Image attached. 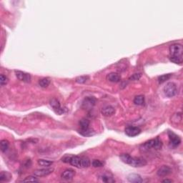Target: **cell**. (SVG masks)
Returning a JSON list of instances; mask_svg holds the SVG:
<instances>
[{
    "label": "cell",
    "mask_w": 183,
    "mask_h": 183,
    "mask_svg": "<svg viewBox=\"0 0 183 183\" xmlns=\"http://www.w3.org/2000/svg\"><path fill=\"white\" fill-rule=\"evenodd\" d=\"M8 81H9V79L7 78V76L4 75V74L0 75V84H1V86H5V84H7Z\"/></svg>",
    "instance_id": "cell-27"
},
{
    "label": "cell",
    "mask_w": 183,
    "mask_h": 183,
    "mask_svg": "<svg viewBox=\"0 0 183 183\" xmlns=\"http://www.w3.org/2000/svg\"><path fill=\"white\" fill-rule=\"evenodd\" d=\"M163 182H172L173 181H172V180H168V179H165V180H162Z\"/></svg>",
    "instance_id": "cell-31"
},
{
    "label": "cell",
    "mask_w": 183,
    "mask_h": 183,
    "mask_svg": "<svg viewBox=\"0 0 183 183\" xmlns=\"http://www.w3.org/2000/svg\"><path fill=\"white\" fill-rule=\"evenodd\" d=\"M100 178H101V180L103 181V182L111 183V182H115L114 179L112 177V176L110 174H104L102 176H100Z\"/></svg>",
    "instance_id": "cell-18"
},
{
    "label": "cell",
    "mask_w": 183,
    "mask_h": 183,
    "mask_svg": "<svg viewBox=\"0 0 183 183\" xmlns=\"http://www.w3.org/2000/svg\"><path fill=\"white\" fill-rule=\"evenodd\" d=\"M134 103L136 105H143L144 104V97L142 95L136 96L134 99Z\"/></svg>",
    "instance_id": "cell-19"
},
{
    "label": "cell",
    "mask_w": 183,
    "mask_h": 183,
    "mask_svg": "<svg viewBox=\"0 0 183 183\" xmlns=\"http://www.w3.org/2000/svg\"><path fill=\"white\" fill-rule=\"evenodd\" d=\"M50 84V79L48 78H44L42 79L39 81V84L41 87H43V88H46Z\"/></svg>",
    "instance_id": "cell-23"
},
{
    "label": "cell",
    "mask_w": 183,
    "mask_h": 183,
    "mask_svg": "<svg viewBox=\"0 0 183 183\" xmlns=\"http://www.w3.org/2000/svg\"><path fill=\"white\" fill-rule=\"evenodd\" d=\"M62 162L65 163H69L72 166L78 167H88L90 166V161L87 157L73 156V155H67L62 158Z\"/></svg>",
    "instance_id": "cell-1"
},
{
    "label": "cell",
    "mask_w": 183,
    "mask_h": 183,
    "mask_svg": "<svg viewBox=\"0 0 183 183\" xmlns=\"http://www.w3.org/2000/svg\"><path fill=\"white\" fill-rule=\"evenodd\" d=\"M89 123L90 122L87 119H82L80 121L79 124H80L81 129H86L89 127Z\"/></svg>",
    "instance_id": "cell-24"
},
{
    "label": "cell",
    "mask_w": 183,
    "mask_h": 183,
    "mask_svg": "<svg viewBox=\"0 0 183 183\" xmlns=\"http://www.w3.org/2000/svg\"><path fill=\"white\" fill-rule=\"evenodd\" d=\"M127 180L129 182L133 183H141L143 182V180L140 174H130L127 177Z\"/></svg>",
    "instance_id": "cell-15"
},
{
    "label": "cell",
    "mask_w": 183,
    "mask_h": 183,
    "mask_svg": "<svg viewBox=\"0 0 183 183\" xmlns=\"http://www.w3.org/2000/svg\"><path fill=\"white\" fill-rule=\"evenodd\" d=\"M142 74L140 73H136V74H134L133 75H132L130 77H129V80H132V81H137V80H139L140 77H141Z\"/></svg>",
    "instance_id": "cell-30"
},
{
    "label": "cell",
    "mask_w": 183,
    "mask_h": 183,
    "mask_svg": "<svg viewBox=\"0 0 183 183\" xmlns=\"http://www.w3.org/2000/svg\"><path fill=\"white\" fill-rule=\"evenodd\" d=\"M38 164L40 166H42V167H49L50 166H51L53 164L52 161H50V160H47V159H40L38 160Z\"/></svg>",
    "instance_id": "cell-20"
},
{
    "label": "cell",
    "mask_w": 183,
    "mask_h": 183,
    "mask_svg": "<svg viewBox=\"0 0 183 183\" xmlns=\"http://www.w3.org/2000/svg\"><path fill=\"white\" fill-rule=\"evenodd\" d=\"M89 79L88 76H80L76 78V82L79 83V84H82V83H84L86 81Z\"/></svg>",
    "instance_id": "cell-26"
},
{
    "label": "cell",
    "mask_w": 183,
    "mask_h": 183,
    "mask_svg": "<svg viewBox=\"0 0 183 183\" xmlns=\"http://www.w3.org/2000/svg\"><path fill=\"white\" fill-rule=\"evenodd\" d=\"M172 74H163V75L159 76L158 77V81L159 83H163L165 82L166 80H169V79L171 77Z\"/></svg>",
    "instance_id": "cell-25"
},
{
    "label": "cell",
    "mask_w": 183,
    "mask_h": 183,
    "mask_svg": "<svg viewBox=\"0 0 183 183\" xmlns=\"http://www.w3.org/2000/svg\"><path fill=\"white\" fill-rule=\"evenodd\" d=\"M141 133V129L138 127L129 126L125 129V134L129 137H135Z\"/></svg>",
    "instance_id": "cell-9"
},
{
    "label": "cell",
    "mask_w": 183,
    "mask_h": 183,
    "mask_svg": "<svg viewBox=\"0 0 183 183\" xmlns=\"http://www.w3.org/2000/svg\"><path fill=\"white\" fill-rule=\"evenodd\" d=\"M170 60L175 64L182 63L183 47L180 44H173L170 47Z\"/></svg>",
    "instance_id": "cell-2"
},
{
    "label": "cell",
    "mask_w": 183,
    "mask_h": 183,
    "mask_svg": "<svg viewBox=\"0 0 183 183\" xmlns=\"http://www.w3.org/2000/svg\"><path fill=\"white\" fill-rule=\"evenodd\" d=\"M168 137L170 140V146L172 148H176L180 145L181 143L180 137L175 135L172 132H168Z\"/></svg>",
    "instance_id": "cell-6"
},
{
    "label": "cell",
    "mask_w": 183,
    "mask_h": 183,
    "mask_svg": "<svg viewBox=\"0 0 183 183\" xmlns=\"http://www.w3.org/2000/svg\"><path fill=\"white\" fill-rule=\"evenodd\" d=\"M75 175V171L72 169H67L64 171L61 174V177L63 180H72L74 177V176Z\"/></svg>",
    "instance_id": "cell-13"
},
{
    "label": "cell",
    "mask_w": 183,
    "mask_h": 183,
    "mask_svg": "<svg viewBox=\"0 0 183 183\" xmlns=\"http://www.w3.org/2000/svg\"><path fill=\"white\" fill-rule=\"evenodd\" d=\"M162 147V142L159 138H155L154 140H150L144 142L141 147V150L143 151H148L150 150H159Z\"/></svg>",
    "instance_id": "cell-4"
},
{
    "label": "cell",
    "mask_w": 183,
    "mask_h": 183,
    "mask_svg": "<svg viewBox=\"0 0 183 183\" xmlns=\"http://www.w3.org/2000/svg\"><path fill=\"white\" fill-rule=\"evenodd\" d=\"M92 165L95 167H101L104 165V164L103 162L99 160V159H95V160H93L92 162Z\"/></svg>",
    "instance_id": "cell-28"
},
{
    "label": "cell",
    "mask_w": 183,
    "mask_h": 183,
    "mask_svg": "<svg viewBox=\"0 0 183 183\" xmlns=\"http://www.w3.org/2000/svg\"><path fill=\"white\" fill-rule=\"evenodd\" d=\"M177 92V87L174 82H168L164 87V93L167 97H173Z\"/></svg>",
    "instance_id": "cell-5"
},
{
    "label": "cell",
    "mask_w": 183,
    "mask_h": 183,
    "mask_svg": "<svg viewBox=\"0 0 183 183\" xmlns=\"http://www.w3.org/2000/svg\"><path fill=\"white\" fill-rule=\"evenodd\" d=\"M50 103L55 113L60 115V114H62L65 112V109H63L61 107V105L58 99H57L56 98H52V99H50Z\"/></svg>",
    "instance_id": "cell-7"
},
{
    "label": "cell",
    "mask_w": 183,
    "mask_h": 183,
    "mask_svg": "<svg viewBox=\"0 0 183 183\" xmlns=\"http://www.w3.org/2000/svg\"><path fill=\"white\" fill-rule=\"evenodd\" d=\"M96 104V99L92 97H87L82 102V108L84 110H91Z\"/></svg>",
    "instance_id": "cell-8"
},
{
    "label": "cell",
    "mask_w": 183,
    "mask_h": 183,
    "mask_svg": "<svg viewBox=\"0 0 183 183\" xmlns=\"http://www.w3.org/2000/svg\"><path fill=\"white\" fill-rule=\"evenodd\" d=\"M15 74L17 77L20 81H22L24 82L29 83L31 80V75L26 72H21V71H15Z\"/></svg>",
    "instance_id": "cell-11"
},
{
    "label": "cell",
    "mask_w": 183,
    "mask_h": 183,
    "mask_svg": "<svg viewBox=\"0 0 183 183\" xmlns=\"http://www.w3.org/2000/svg\"><path fill=\"white\" fill-rule=\"evenodd\" d=\"M0 145H1V150L2 152H5L8 150L9 146V143L7 140H2L0 142Z\"/></svg>",
    "instance_id": "cell-21"
},
{
    "label": "cell",
    "mask_w": 183,
    "mask_h": 183,
    "mask_svg": "<svg viewBox=\"0 0 183 183\" xmlns=\"http://www.w3.org/2000/svg\"><path fill=\"white\" fill-rule=\"evenodd\" d=\"M79 133L81 135L84 136V137H91L95 135V132L93 129L88 127L86 129H81L80 130H79Z\"/></svg>",
    "instance_id": "cell-17"
},
{
    "label": "cell",
    "mask_w": 183,
    "mask_h": 183,
    "mask_svg": "<svg viewBox=\"0 0 183 183\" xmlns=\"http://www.w3.org/2000/svg\"><path fill=\"white\" fill-rule=\"evenodd\" d=\"M101 112L102 114L105 117L112 116L115 113V109H114L112 106L108 105V106H106L105 107H103V109H102Z\"/></svg>",
    "instance_id": "cell-14"
},
{
    "label": "cell",
    "mask_w": 183,
    "mask_h": 183,
    "mask_svg": "<svg viewBox=\"0 0 183 183\" xmlns=\"http://www.w3.org/2000/svg\"><path fill=\"white\" fill-rule=\"evenodd\" d=\"M23 182H39V180L35 177L29 176L25 178L24 180H23Z\"/></svg>",
    "instance_id": "cell-29"
},
{
    "label": "cell",
    "mask_w": 183,
    "mask_h": 183,
    "mask_svg": "<svg viewBox=\"0 0 183 183\" xmlns=\"http://www.w3.org/2000/svg\"><path fill=\"white\" fill-rule=\"evenodd\" d=\"M120 159L123 162L133 166L134 167H140L147 165V161L141 157H133L129 154H122L120 155Z\"/></svg>",
    "instance_id": "cell-3"
},
{
    "label": "cell",
    "mask_w": 183,
    "mask_h": 183,
    "mask_svg": "<svg viewBox=\"0 0 183 183\" xmlns=\"http://www.w3.org/2000/svg\"><path fill=\"white\" fill-rule=\"evenodd\" d=\"M172 173V169L170 167L166 165H163L157 170V174L159 177H166Z\"/></svg>",
    "instance_id": "cell-12"
},
{
    "label": "cell",
    "mask_w": 183,
    "mask_h": 183,
    "mask_svg": "<svg viewBox=\"0 0 183 183\" xmlns=\"http://www.w3.org/2000/svg\"><path fill=\"white\" fill-rule=\"evenodd\" d=\"M107 80L110 81V82H114V83H118L119 82H120L121 76L118 73L112 72V73H110L107 74Z\"/></svg>",
    "instance_id": "cell-16"
},
{
    "label": "cell",
    "mask_w": 183,
    "mask_h": 183,
    "mask_svg": "<svg viewBox=\"0 0 183 183\" xmlns=\"http://www.w3.org/2000/svg\"><path fill=\"white\" fill-rule=\"evenodd\" d=\"M12 177V175L7 172H2L0 174V181H8Z\"/></svg>",
    "instance_id": "cell-22"
},
{
    "label": "cell",
    "mask_w": 183,
    "mask_h": 183,
    "mask_svg": "<svg viewBox=\"0 0 183 183\" xmlns=\"http://www.w3.org/2000/svg\"><path fill=\"white\" fill-rule=\"evenodd\" d=\"M54 171L53 168L47 167L44 168V169H39L37 170L34 172V174L37 177H45L47 176L49 174H50L52 172Z\"/></svg>",
    "instance_id": "cell-10"
}]
</instances>
